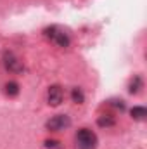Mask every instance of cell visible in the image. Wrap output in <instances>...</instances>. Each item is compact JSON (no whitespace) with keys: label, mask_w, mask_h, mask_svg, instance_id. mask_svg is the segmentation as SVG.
Returning a JSON list of instances; mask_svg holds the SVG:
<instances>
[{"label":"cell","mask_w":147,"mask_h":149,"mask_svg":"<svg viewBox=\"0 0 147 149\" xmlns=\"http://www.w3.org/2000/svg\"><path fill=\"white\" fill-rule=\"evenodd\" d=\"M76 144H78L80 149H95L97 135L88 128H81V130L76 132Z\"/></svg>","instance_id":"cell-1"},{"label":"cell","mask_w":147,"mask_h":149,"mask_svg":"<svg viewBox=\"0 0 147 149\" xmlns=\"http://www.w3.org/2000/svg\"><path fill=\"white\" fill-rule=\"evenodd\" d=\"M45 127H47L49 130H52V132H61V130L71 127V118H69L68 114H55V116H52V118L45 123Z\"/></svg>","instance_id":"cell-2"},{"label":"cell","mask_w":147,"mask_h":149,"mask_svg":"<svg viewBox=\"0 0 147 149\" xmlns=\"http://www.w3.org/2000/svg\"><path fill=\"white\" fill-rule=\"evenodd\" d=\"M3 66L7 71L10 73H21L24 68H23V63L12 54V52H3Z\"/></svg>","instance_id":"cell-3"},{"label":"cell","mask_w":147,"mask_h":149,"mask_svg":"<svg viewBox=\"0 0 147 149\" xmlns=\"http://www.w3.org/2000/svg\"><path fill=\"white\" fill-rule=\"evenodd\" d=\"M47 101H49V104H50V106L57 108V106L64 101V92H62V88H61L59 85H52V87H49Z\"/></svg>","instance_id":"cell-4"},{"label":"cell","mask_w":147,"mask_h":149,"mask_svg":"<svg viewBox=\"0 0 147 149\" xmlns=\"http://www.w3.org/2000/svg\"><path fill=\"white\" fill-rule=\"evenodd\" d=\"M130 114H132L133 120L142 121V120H146V116H147V109L144 108V106H135V108H132Z\"/></svg>","instance_id":"cell-5"},{"label":"cell","mask_w":147,"mask_h":149,"mask_svg":"<svg viewBox=\"0 0 147 149\" xmlns=\"http://www.w3.org/2000/svg\"><path fill=\"white\" fill-rule=\"evenodd\" d=\"M52 40H54L59 47H68V45H69V37H68L66 33L59 31V30L55 31V35H54V38H52Z\"/></svg>","instance_id":"cell-6"},{"label":"cell","mask_w":147,"mask_h":149,"mask_svg":"<svg viewBox=\"0 0 147 149\" xmlns=\"http://www.w3.org/2000/svg\"><path fill=\"white\" fill-rule=\"evenodd\" d=\"M142 78L140 76H133V80L130 81V87H128V90H130V94H139L140 92V88H142Z\"/></svg>","instance_id":"cell-7"},{"label":"cell","mask_w":147,"mask_h":149,"mask_svg":"<svg viewBox=\"0 0 147 149\" xmlns=\"http://www.w3.org/2000/svg\"><path fill=\"white\" fill-rule=\"evenodd\" d=\"M5 94L10 95V97L17 95V94H19V83H17V81H7V83H5Z\"/></svg>","instance_id":"cell-8"},{"label":"cell","mask_w":147,"mask_h":149,"mask_svg":"<svg viewBox=\"0 0 147 149\" xmlns=\"http://www.w3.org/2000/svg\"><path fill=\"white\" fill-rule=\"evenodd\" d=\"M114 123H116V121H114V118L109 116V114H104V116H101V118L97 120V125H99V127H102V128H104V127H106V128L114 127Z\"/></svg>","instance_id":"cell-9"},{"label":"cell","mask_w":147,"mask_h":149,"mask_svg":"<svg viewBox=\"0 0 147 149\" xmlns=\"http://www.w3.org/2000/svg\"><path fill=\"white\" fill-rule=\"evenodd\" d=\"M71 99H73V102H76V104H81L85 101V94H83V90L80 87H74L73 90H71Z\"/></svg>","instance_id":"cell-10"},{"label":"cell","mask_w":147,"mask_h":149,"mask_svg":"<svg viewBox=\"0 0 147 149\" xmlns=\"http://www.w3.org/2000/svg\"><path fill=\"white\" fill-rule=\"evenodd\" d=\"M112 106H116V108H119L121 111L125 109V102H123V101H112Z\"/></svg>","instance_id":"cell-11"},{"label":"cell","mask_w":147,"mask_h":149,"mask_svg":"<svg viewBox=\"0 0 147 149\" xmlns=\"http://www.w3.org/2000/svg\"><path fill=\"white\" fill-rule=\"evenodd\" d=\"M57 144H59L57 141H47L45 142V148H57Z\"/></svg>","instance_id":"cell-12"}]
</instances>
